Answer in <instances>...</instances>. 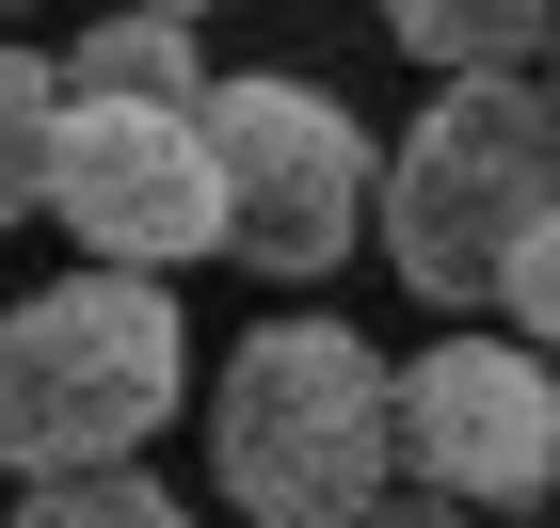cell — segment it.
<instances>
[{"label": "cell", "mask_w": 560, "mask_h": 528, "mask_svg": "<svg viewBox=\"0 0 560 528\" xmlns=\"http://www.w3.org/2000/svg\"><path fill=\"white\" fill-rule=\"evenodd\" d=\"M545 209H560V113L528 81H432V113L385 144V192H369L400 289L432 320L497 305V272H513V240Z\"/></svg>", "instance_id": "cell-3"}, {"label": "cell", "mask_w": 560, "mask_h": 528, "mask_svg": "<svg viewBox=\"0 0 560 528\" xmlns=\"http://www.w3.org/2000/svg\"><path fill=\"white\" fill-rule=\"evenodd\" d=\"M337 528H448L432 496H369V513H337Z\"/></svg>", "instance_id": "cell-12"}, {"label": "cell", "mask_w": 560, "mask_h": 528, "mask_svg": "<svg viewBox=\"0 0 560 528\" xmlns=\"http://www.w3.org/2000/svg\"><path fill=\"white\" fill-rule=\"evenodd\" d=\"M209 481L241 528H337L400 496V368L352 320H257L209 385Z\"/></svg>", "instance_id": "cell-1"}, {"label": "cell", "mask_w": 560, "mask_h": 528, "mask_svg": "<svg viewBox=\"0 0 560 528\" xmlns=\"http://www.w3.org/2000/svg\"><path fill=\"white\" fill-rule=\"evenodd\" d=\"M113 16H176V33H192V16H209V0H113Z\"/></svg>", "instance_id": "cell-14"}, {"label": "cell", "mask_w": 560, "mask_h": 528, "mask_svg": "<svg viewBox=\"0 0 560 528\" xmlns=\"http://www.w3.org/2000/svg\"><path fill=\"white\" fill-rule=\"evenodd\" d=\"M209 176H224V257L272 272V289H320V272L369 240V192H385V144L352 129L337 81H289V64H241L209 81Z\"/></svg>", "instance_id": "cell-4"}, {"label": "cell", "mask_w": 560, "mask_h": 528, "mask_svg": "<svg viewBox=\"0 0 560 528\" xmlns=\"http://www.w3.org/2000/svg\"><path fill=\"white\" fill-rule=\"evenodd\" d=\"M48 161H65V64L48 48H0V224L48 209Z\"/></svg>", "instance_id": "cell-9"}, {"label": "cell", "mask_w": 560, "mask_h": 528, "mask_svg": "<svg viewBox=\"0 0 560 528\" xmlns=\"http://www.w3.org/2000/svg\"><path fill=\"white\" fill-rule=\"evenodd\" d=\"M176 400H192V320H176L161 272H81V289L0 305V465H16V496L144 465V433Z\"/></svg>", "instance_id": "cell-2"}, {"label": "cell", "mask_w": 560, "mask_h": 528, "mask_svg": "<svg viewBox=\"0 0 560 528\" xmlns=\"http://www.w3.org/2000/svg\"><path fill=\"white\" fill-rule=\"evenodd\" d=\"M513 528H560V513H513Z\"/></svg>", "instance_id": "cell-15"}, {"label": "cell", "mask_w": 560, "mask_h": 528, "mask_svg": "<svg viewBox=\"0 0 560 528\" xmlns=\"http://www.w3.org/2000/svg\"><path fill=\"white\" fill-rule=\"evenodd\" d=\"M560 481V368L528 337H448L400 368V496L432 513H528Z\"/></svg>", "instance_id": "cell-5"}, {"label": "cell", "mask_w": 560, "mask_h": 528, "mask_svg": "<svg viewBox=\"0 0 560 528\" xmlns=\"http://www.w3.org/2000/svg\"><path fill=\"white\" fill-rule=\"evenodd\" d=\"M48 209L96 272H192L224 257V176L192 113H65V161H48Z\"/></svg>", "instance_id": "cell-6"}, {"label": "cell", "mask_w": 560, "mask_h": 528, "mask_svg": "<svg viewBox=\"0 0 560 528\" xmlns=\"http://www.w3.org/2000/svg\"><path fill=\"white\" fill-rule=\"evenodd\" d=\"M16 528H192V496H161L144 465H96V481H33Z\"/></svg>", "instance_id": "cell-10"}, {"label": "cell", "mask_w": 560, "mask_h": 528, "mask_svg": "<svg viewBox=\"0 0 560 528\" xmlns=\"http://www.w3.org/2000/svg\"><path fill=\"white\" fill-rule=\"evenodd\" d=\"M497 305H513V337H528V352L560 368V209H545V224L513 240V272H497Z\"/></svg>", "instance_id": "cell-11"}, {"label": "cell", "mask_w": 560, "mask_h": 528, "mask_svg": "<svg viewBox=\"0 0 560 528\" xmlns=\"http://www.w3.org/2000/svg\"><path fill=\"white\" fill-rule=\"evenodd\" d=\"M560 0H385V48H417L432 81H513L528 48H545Z\"/></svg>", "instance_id": "cell-8"}, {"label": "cell", "mask_w": 560, "mask_h": 528, "mask_svg": "<svg viewBox=\"0 0 560 528\" xmlns=\"http://www.w3.org/2000/svg\"><path fill=\"white\" fill-rule=\"evenodd\" d=\"M65 113H209V48L176 16H96L65 33Z\"/></svg>", "instance_id": "cell-7"}, {"label": "cell", "mask_w": 560, "mask_h": 528, "mask_svg": "<svg viewBox=\"0 0 560 528\" xmlns=\"http://www.w3.org/2000/svg\"><path fill=\"white\" fill-rule=\"evenodd\" d=\"M528 96H545V113H560V16H545V48H528Z\"/></svg>", "instance_id": "cell-13"}]
</instances>
